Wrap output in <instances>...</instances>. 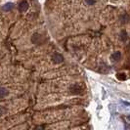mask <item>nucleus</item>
Instances as JSON below:
<instances>
[{
    "label": "nucleus",
    "instance_id": "f257e3e1",
    "mask_svg": "<svg viewBox=\"0 0 130 130\" xmlns=\"http://www.w3.org/2000/svg\"><path fill=\"white\" fill-rule=\"evenodd\" d=\"M70 90H71V93H72V94H75V95H79V94H81V93H82V91H83L82 87H81L79 84L72 85V86H71V88H70Z\"/></svg>",
    "mask_w": 130,
    "mask_h": 130
},
{
    "label": "nucleus",
    "instance_id": "f03ea898",
    "mask_svg": "<svg viewBox=\"0 0 130 130\" xmlns=\"http://www.w3.org/2000/svg\"><path fill=\"white\" fill-rule=\"evenodd\" d=\"M52 60L54 63L60 64V63H62V62L64 61V57H63L61 54H59V53H55V54H53Z\"/></svg>",
    "mask_w": 130,
    "mask_h": 130
},
{
    "label": "nucleus",
    "instance_id": "7ed1b4c3",
    "mask_svg": "<svg viewBox=\"0 0 130 130\" xmlns=\"http://www.w3.org/2000/svg\"><path fill=\"white\" fill-rule=\"evenodd\" d=\"M28 9V3L26 0H24L20 3V6H19V10L21 12H26V10Z\"/></svg>",
    "mask_w": 130,
    "mask_h": 130
},
{
    "label": "nucleus",
    "instance_id": "20e7f679",
    "mask_svg": "<svg viewBox=\"0 0 130 130\" xmlns=\"http://www.w3.org/2000/svg\"><path fill=\"white\" fill-rule=\"evenodd\" d=\"M32 42L34 43V44H41V42H42V37L39 35V34H33L32 36Z\"/></svg>",
    "mask_w": 130,
    "mask_h": 130
},
{
    "label": "nucleus",
    "instance_id": "39448f33",
    "mask_svg": "<svg viewBox=\"0 0 130 130\" xmlns=\"http://www.w3.org/2000/svg\"><path fill=\"white\" fill-rule=\"evenodd\" d=\"M120 59H121V53L118 52V51H117V52H115L111 55V60H112V61L118 62Z\"/></svg>",
    "mask_w": 130,
    "mask_h": 130
},
{
    "label": "nucleus",
    "instance_id": "423d86ee",
    "mask_svg": "<svg viewBox=\"0 0 130 130\" xmlns=\"http://www.w3.org/2000/svg\"><path fill=\"white\" fill-rule=\"evenodd\" d=\"M120 39L122 40V42L127 41V39H128V34H127V32H126L125 30H122V31L120 32Z\"/></svg>",
    "mask_w": 130,
    "mask_h": 130
},
{
    "label": "nucleus",
    "instance_id": "0eeeda50",
    "mask_svg": "<svg viewBox=\"0 0 130 130\" xmlns=\"http://www.w3.org/2000/svg\"><path fill=\"white\" fill-rule=\"evenodd\" d=\"M128 21H129V17H128V15H127V14H124L123 16H121V17H120V22H121L122 24H127V23H128Z\"/></svg>",
    "mask_w": 130,
    "mask_h": 130
},
{
    "label": "nucleus",
    "instance_id": "6e6552de",
    "mask_svg": "<svg viewBox=\"0 0 130 130\" xmlns=\"http://www.w3.org/2000/svg\"><path fill=\"white\" fill-rule=\"evenodd\" d=\"M13 8H14L13 3H7V4H5V5L3 6V10H5V11H10V10L13 9Z\"/></svg>",
    "mask_w": 130,
    "mask_h": 130
},
{
    "label": "nucleus",
    "instance_id": "1a4fd4ad",
    "mask_svg": "<svg viewBox=\"0 0 130 130\" xmlns=\"http://www.w3.org/2000/svg\"><path fill=\"white\" fill-rule=\"evenodd\" d=\"M8 95V91L5 88H0V98H4Z\"/></svg>",
    "mask_w": 130,
    "mask_h": 130
},
{
    "label": "nucleus",
    "instance_id": "9d476101",
    "mask_svg": "<svg viewBox=\"0 0 130 130\" xmlns=\"http://www.w3.org/2000/svg\"><path fill=\"white\" fill-rule=\"evenodd\" d=\"M117 77L119 79V80H125L126 79V74L125 73H117Z\"/></svg>",
    "mask_w": 130,
    "mask_h": 130
},
{
    "label": "nucleus",
    "instance_id": "9b49d317",
    "mask_svg": "<svg viewBox=\"0 0 130 130\" xmlns=\"http://www.w3.org/2000/svg\"><path fill=\"white\" fill-rule=\"evenodd\" d=\"M86 2H87L89 5H93V4L96 2V0H86Z\"/></svg>",
    "mask_w": 130,
    "mask_h": 130
}]
</instances>
